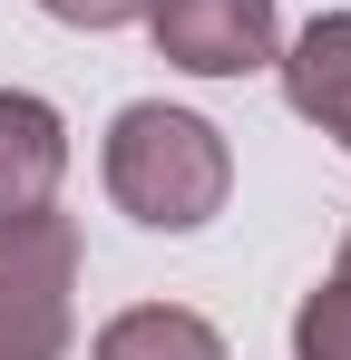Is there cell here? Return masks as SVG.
Wrapping results in <instances>:
<instances>
[{
  "mask_svg": "<svg viewBox=\"0 0 351 360\" xmlns=\"http://www.w3.org/2000/svg\"><path fill=\"white\" fill-rule=\"evenodd\" d=\"M108 195H117V214H137L147 234L215 224L225 195H234L225 127H205L195 108H166V98L117 108V127H108Z\"/></svg>",
  "mask_w": 351,
  "mask_h": 360,
  "instance_id": "1",
  "label": "cell"
},
{
  "mask_svg": "<svg viewBox=\"0 0 351 360\" xmlns=\"http://www.w3.org/2000/svg\"><path fill=\"white\" fill-rule=\"evenodd\" d=\"M68 292H78V224L39 205L0 224V331L20 360H58L68 351Z\"/></svg>",
  "mask_w": 351,
  "mask_h": 360,
  "instance_id": "2",
  "label": "cell"
},
{
  "mask_svg": "<svg viewBox=\"0 0 351 360\" xmlns=\"http://www.w3.org/2000/svg\"><path fill=\"white\" fill-rule=\"evenodd\" d=\"M147 30H156V59L185 78H244V68H273L283 49L273 0H147Z\"/></svg>",
  "mask_w": 351,
  "mask_h": 360,
  "instance_id": "3",
  "label": "cell"
},
{
  "mask_svg": "<svg viewBox=\"0 0 351 360\" xmlns=\"http://www.w3.org/2000/svg\"><path fill=\"white\" fill-rule=\"evenodd\" d=\"M58 176H68V127H58V108L30 98V88H0V224L58 205Z\"/></svg>",
  "mask_w": 351,
  "mask_h": 360,
  "instance_id": "4",
  "label": "cell"
},
{
  "mask_svg": "<svg viewBox=\"0 0 351 360\" xmlns=\"http://www.w3.org/2000/svg\"><path fill=\"white\" fill-rule=\"evenodd\" d=\"M283 98L302 127H322L332 146L351 156V10H322L283 59Z\"/></svg>",
  "mask_w": 351,
  "mask_h": 360,
  "instance_id": "5",
  "label": "cell"
},
{
  "mask_svg": "<svg viewBox=\"0 0 351 360\" xmlns=\"http://www.w3.org/2000/svg\"><path fill=\"white\" fill-rule=\"evenodd\" d=\"M98 360H225L205 311H176V302H137L98 331Z\"/></svg>",
  "mask_w": 351,
  "mask_h": 360,
  "instance_id": "6",
  "label": "cell"
},
{
  "mask_svg": "<svg viewBox=\"0 0 351 360\" xmlns=\"http://www.w3.org/2000/svg\"><path fill=\"white\" fill-rule=\"evenodd\" d=\"M292 360H351V283L342 273L292 311Z\"/></svg>",
  "mask_w": 351,
  "mask_h": 360,
  "instance_id": "7",
  "label": "cell"
},
{
  "mask_svg": "<svg viewBox=\"0 0 351 360\" xmlns=\"http://www.w3.org/2000/svg\"><path fill=\"white\" fill-rule=\"evenodd\" d=\"M49 20H68V30H127V20H147V0H39Z\"/></svg>",
  "mask_w": 351,
  "mask_h": 360,
  "instance_id": "8",
  "label": "cell"
},
{
  "mask_svg": "<svg viewBox=\"0 0 351 360\" xmlns=\"http://www.w3.org/2000/svg\"><path fill=\"white\" fill-rule=\"evenodd\" d=\"M342 283H351V234H342Z\"/></svg>",
  "mask_w": 351,
  "mask_h": 360,
  "instance_id": "9",
  "label": "cell"
},
{
  "mask_svg": "<svg viewBox=\"0 0 351 360\" xmlns=\"http://www.w3.org/2000/svg\"><path fill=\"white\" fill-rule=\"evenodd\" d=\"M0 360H20V351H10V331H0Z\"/></svg>",
  "mask_w": 351,
  "mask_h": 360,
  "instance_id": "10",
  "label": "cell"
}]
</instances>
